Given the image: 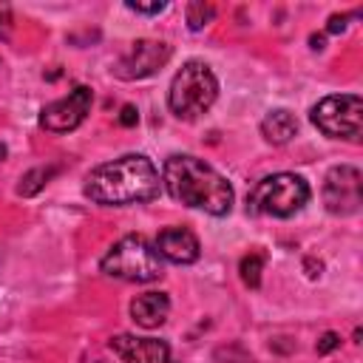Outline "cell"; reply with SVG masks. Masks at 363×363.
Here are the masks:
<instances>
[{
    "mask_svg": "<svg viewBox=\"0 0 363 363\" xmlns=\"http://www.w3.org/2000/svg\"><path fill=\"white\" fill-rule=\"evenodd\" d=\"M159 170L142 153H128L94 167L85 176V196L96 204H139L159 196Z\"/></svg>",
    "mask_w": 363,
    "mask_h": 363,
    "instance_id": "cell-1",
    "label": "cell"
},
{
    "mask_svg": "<svg viewBox=\"0 0 363 363\" xmlns=\"http://www.w3.org/2000/svg\"><path fill=\"white\" fill-rule=\"evenodd\" d=\"M162 184L184 207L204 210L210 216H227L233 210L230 182L196 156H167L162 167Z\"/></svg>",
    "mask_w": 363,
    "mask_h": 363,
    "instance_id": "cell-2",
    "label": "cell"
},
{
    "mask_svg": "<svg viewBox=\"0 0 363 363\" xmlns=\"http://www.w3.org/2000/svg\"><path fill=\"white\" fill-rule=\"evenodd\" d=\"M216 96H218V79L210 71V65L201 60H187L170 82L167 105L179 119L193 122L213 108Z\"/></svg>",
    "mask_w": 363,
    "mask_h": 363,
    "instance_id": "cell-3",
    "label": "cell"
},
{
    "mask_svg": "<svg viewBox=\"0 0 363 363\" xmlns=\"http://www.w3.org/2000/svg\"><path fill=\"white\" fill-rule=\"evenodd\" d=\"M309 201V184L295 173H272L261 179L247 196V213L289 218Z\"/></svg>",
    "mask_w": 363,
    "mask_h": 363,
    "instance_id": "cell-4",
    "label": "cell"
},
{
    "mask_svg": "<svg viewBox=\"0 0 363 363\" xmlns=\"http://www.w3.org/2000/svg\"><path fill=\"white\" fill-rule=\"evenodd\" d=\"M99 269L111 278L150 284V281L162 278V258H159L156 247H150L142 235H125L102 255Z\"/></svg>",
    "mask_w": 363,
    "mask_h": 363,
    "instance_id": "cell-5",
    "label": "cell"
},
{
    "mask_svg": "<svg viewBox=\"0 0 363 363\" xmlns=\"http://www.w3.org/2000/svg\"><path fill=\"white\" fill-rule=\"evenodd\" d=\"M309 116H312V125L318 130H323L326 136L357 142L360 139V128H363V99L357 94L323 96L312 108Z\"/></svg>",
    "mask_w": 363,
    "mask_h": 363,
    "instance_id": "cell-6",
    "label": "cell"
},
{
    "mask_svg": "<svg viewBox=\"0 0 363 363\" xmlns=\"http://www.w3.org/2000/svg\"><path fill=\"white\" fill-rule=\"evenodd\" d=\"M323 204L332 216H354L363 204V176L352 164H337L323 179Z\"/></svg>",
    "mask_w": 363,
    "mask_h": 363,
    "instance_id": "cell-7",
    "label": "cell"
},
{
    "mask_svg": "<svg viewBox=\"0 0 363 363\" xmlns=\"http://www.w3.org/2000/svg\"><path fill=\"white\" fill-rule=\"evenodd\" d=\"M91 102H94V91L88 85H77L68 96L54 99L40 111V128L51 133H68L82 125V119L91 111Z\"/></svg>",
    "mask_w": 363,
    "mask_h": 363,
    "instance_id": "cell-8",
    "label": "cell"
},
{
    "mask_svg": "<svg viewBox=\"0 0 363 363\" xmlns=\"http://www.w3.org/2000/svg\"><path fill=\"white\" fill-rule=\"evenodd\" d=\"M167 60H170V45L167 43H162V40H136L128 48V54H122L113 74L119 79H145V77L156 74Z\"/></svg>",
    "mask_w": 363,
    "mask_h": 363,
    "instance_id": "cell-9",
    "label": "cell"
},
{
    "mask_svg": "<svg viewBox=\"0 0 363 363\" xmlns=\"http://www.w3.org/2000/svg\"><path fill=\"white\" fill-rule=\"evenodd\" d=\"M111 349L125 363H176L170 346L159 337H136V335H116L111 337Z\"/></svg>",
    "mask_w": 363,
    "mask_h": 363,
    "instance_id": "cell-10",
    "label": "cell"
},
{
    "mask_svg": "<svg viewBox=\"0 0 363 363\" xmlns=\"http://www.w3.org/2000/svg\"><path fill=\"white\" fill-rule=\"evenodd\" d=\"M156 252L159 258H167L170 264H193L201 247H199V238L187 227H167L156 235Z\"/></svg>",
    "mask_w": 363,
    "mask_h": 363,
    "instance_id": "cell-11",
    "label": "cell"
},
{
    "mask_svg": "<svg viewBox=\"0 0 363 363\" xmlns=\"http://www.w3.org/2000/svg\"><path fill=\"white\" fill-rule=\"evenodd\" d=\"M167 312H170V298L164 292H145V295H136L130 301V318L142 329L162 326L167 320Z\"/></svg>",
    "mask_w": 363,
    "mask_h": 363,
    "instance_id": "cell-12",
    "label": "cell"
},
{
    "mask_svg": "<svg viewBox=\"0 0 363 363\" xmlns=\"http://www.w3.org/2000/svg\"><path fill=\"white\" fill-rule=\"evenodd\" d=\"M295 133H298V119H295V113L286 111V108L269 111V113L261 119V136H264L269 145H286Z\"/></svg>",
    "mask_w": 363,
    "mask_h": 363,
    "instance_id": "cell-13",
    "label": "cell"
},
{
    "mask_svg": "<svg viewBox=\"0 0 363 363\" xmlns=\"http://www.w3.org/2000/svg\"><path fill=\"white\" fill-rule=\"evenodd\" d=\"M57 173V167H34V170H28L23 179H20V184H17V196H37L45 184H48V179Z\"/></svg>",
    "mask_w": 363,
    "mask_h": 363,
    "instance_id": "cell-14",
    "label": "cell"
},
{
    "mask_svg": "<svg viewBox=\"0 0 363 363\" xmlns=\"http://www.w3.org/2000/svg\"><path fill=\"white\" fill-rule=\"evenodd\" d=\"M238 272H241V281L247 284V286H252V289H258L261 286V272H264V258L261 255H244L241 258V264H238Z\"/></svg>",
    "mask_w": 363,
    "mask_h": 363,
    "instance_id": "cell-15",
    "label": "cell"
},
{
    "mask_svg": "<svg viewBox=\"0 0 363 363\" xmlns=\"http://www.w3.org/2000/svg\"><path fill=\"white\" fill-rule=\"evenodd\" d=\"M213 17H216V9L210 3H201V0L187 3V26H190V31H201Z\"/></svg>",
    "mask_w": 363,
    "mask_h": 363,
    "instance_id": "cell-16",
    "label": "cell"
},
{
    "mask_svg": "<svg viewBox=\"0 0 363 363\" xmlns=\"http://www.w3.org/2000/svg\"><path fill=\"white\" fill-rule=\"evenodd\" d=\"M337 346H340V335L323 332V335L318 337V343H315V352H318V354H329V352H335Z\"/></svg>",
    "mask_w": 363,
    "mask_h": 363,
    "instance_id": "cell-17",
    "label": "cell"
},
{
    "mask_svg": "<svg viewBox=\"0 0 363 363\" xmlns=\"http://www.w3.org/2000/svg\"><path fill=\"white\" fill-rule=\"evenodd\" d=\"M125 6H128L130 11H139V14H159V11L167 9V3H159V0H156V3H133V0H128Z\"/></svg>",
    "mask_w": 363,
    "mask_h": 363,
    "instance_id": "cell-18",
    "label": "cell"
},
{
    "mask_svg": "<svg viewBox=\"0 0 363 363\" xmlns=\"http://www.w3.org/2000/svg\"><path fill=\"white\" fill-rule=\"evenodd\" d=\"M136 122H139V111H136L133 105H122V111H119V125L133 128Z\"/></svg>",
    "mask_w": 363,
    "mask_h": 363,
    "instance_id": "cell-19",
    "label": "cell"
},
{
    "mask_svg": "<svg viewBox=\"0 0 363 363\" xmlns=\"http://www.w3.org/2000/svg\"><path fill=\"white\" fill-rule=\"evenodd\" d=\"M9 28H11V9L6 3H0V40L9 37Z\"/></svg>",
    "mask_w": 363,
    "mask_h": 363,
    "instance_id": "cell-20",
    "label": "cell"
},
{
    "mask_svg": "<svg viewBox=\"0 0 363 363\" xmlns=\"http://www.w3.org/2000/svg\"><path fill=\"white\" fill-rule=\"evenodd\" d=\"M346 20H349L346 14H332V17H329V26H326V31H329V34H340V31L346 28Z\"/></svg>",
    "mask_w": 363,
    "mask_h": 363,
    "instance_id": "cell-21",
    "label": "cell"
},
{
    "mask_svg": "<svg viewBox=\"0 0 363 363\" xmlns=\"http://www.w3.org/2000/svg\"><path fill=\"white\" fill-rule=\"evenodd\" d=\"M309 43H312V48H315V51H320V48H323V37H318V34H312V37H309Z\"/></svg>",
    "mask_w": 363,
    "mask_h": 363,
    "instance_id": "cell-22",
    "label": "cell"
},
{
    "mask_svg": "<svg viewBox=\"0 0 363 363\" xmlns=\"http://www.w3.org/2000/svg\"><path fill=\"white\" fill-rule=\"evenodd\" d=\"M6 159V145H0V162Z\"/></svg>",
    "mask_w": 363,
    "mask_h": 363,
    "instance_id": "cell-23",
    "label": "cell"
}]
</instances>
